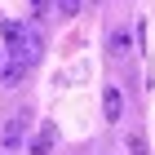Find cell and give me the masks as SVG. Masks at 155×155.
<instances>
[{"label":"cell","instance_id":"obj_1","mask_svg":"<svg viewBox=\"0 0 155 155\" xmlns=\"http://www.w3.org/2000/svg\"><path fill=\"white\" fill-rule=\"evenodd\" d=\"M53 146H58V124H53V120H40V129L31 133L27 151L31 155H53Z\"/></svg>","mask_w":155,"mask_h":155},{"label":"cell","instance_id":"obj_2","mask_svg":"<svg viewBox=\"0 0 155 155\" xmlns=\"http://www.w3.org/2000/svg\"><path fill=\"white\" fill-rule=\"evenodd\" d=\"M27 71H31V62H22V58H9L5 67H0V84H5V89H18V84L27 80Z\"/></svg>","mask_w":155,"mask_h":155},{"label":"cell","instance_id":"obj_3","mask_svg":"<svg viewBox=\"0 0 155 155\" xmlns=\"http://www.w3.org/2000/svg\"><path fill=\"white\" fill-rule=\"evenodd\" d=\"M120 111H124V97H120L115 84H107V89H102V115H107V124H115Z\"/></svg>","mask_w":155,"mask_h":155},{"label":"cell","instance_id":"obj_4","mask_svg":"<svg viewBox=\"0 0 155 155\" xmlns=\"http://www.w3.org/2000/svg\"><path fill=\"white\" fill-rule=\"evenodd\" d=\"M27 120H31V115H13L9 124H5V137H0V142H5V146H18L27 137Z\"/></svg>","mask_w":155,"mask_h":155},{"label":"cell","instance_id":"obj_5","mask_svg":"<svg viewBox=\"0 0 155 155\" xmlns=\"http://www.w3.org/2000/svg\"><path fill=\"white\" fill-rule=\"evenodd\" d=\"M129 49H133V40L124 36V31H111V40H107V53H111V58H129Z\"/></svg>","mask_w":155,"mask_h":155},{"label":"cell","instance_id":"obj_6","mask_svg":"<svg viewBox=\"0 0 155 155\" xmlns=\"http://www.w3.org/2000/svg\"><path fill=\"white\" fill-rule=\"evenodd\" d=\"M129 155H146V142H142V137H137V133H133V137H129Z\"/></svg>","mask_w":155,"mask_h":155},{"label":"cell","instance_id":"obj_7","mask_svg":"<svg viewBox=\"0 0 155 155\" xmlns=\"http://www.w3.org/2000/svg\"><path fill=\"white\" fill-rule=\"evenodd\" d=\"M58 9H62V13H75V9H80V0H58Z\"/></svg>","mask_w":155,"mask_h":155},{"label":"cell","instance_id":"obj_8","mask_svg":"<svg viewBox=\"0 0 155 155\" xmlns=\"http://www.w3.org/2000/svg\"><path fill=\"white\" fill-rule=\"evenodd\" d=\"M31 9H36V13H45V9H49V0H31Z\"/></svg>","mask_w":155,"mask_h":155},{"label":"cell","instance_id":"obj_9","mask_svg":"<svg viewBox=\"0 0 155 155\" xmlns=\"http://www.w3.org/2000/svg\"><path fill=\"white\" fill-rule=\"evenodd\" d=\"M5 62H9V58H5V49H0V67H5Z\"/></svg>","mask_w":155,"mask_h":155}]
</instances>
